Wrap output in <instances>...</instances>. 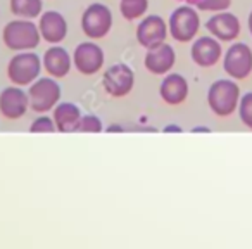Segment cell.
<instances>
[{"label": "cell", "mask_w": 252, "mask_h": 249, "mask_svg": "<svg viewBox=\"0 0 252 249\" xmlns=\"http://www.w3.org/2000/svg\"><path fill=\"white\" fill-rule=\"evenodd\" d=\"M2 42L12 52H26V50H35L43 40L40 35L38 23L33 19L14 18L12 21L5 23L2 28Z\"/></svg>", "instance_id": "6da1fadb"}, {"label": "cell", "mask_w": 252, "mask_h": 249, "mask_svg": "<svg viewBox=\"0 0 252 249\" xmlns=\"http://www.w3.org/2000/svg\"><path fill=\"white\" fill-rule=\"evenodd\" d=\"M7 78L12 85L28 88L35 80L42 76L43 64L42 57L35 50L26 52H14V56L7 63Z\"/></svg>", "instance_id": "7a4b0ae2"}, {"label": "cell", "mask_w": 252, "mask_h": 249, "mask_svg": "<svg viewBox=\"0 0 252 249\" xmlns=\"http://www.w3.org/2000/svg\"><path fill=\"white\" fill-rule=\"evenodd\" d=\"M240 87L233 80H216L207 90V106L220 118L231 116L238 109Z\"/></svg>", "instance_id": "3957f363"}, {"label": "cell", "mask_w": 252, "mask_h": 249, "mask_svg": "<svg viewBox=\"0 0 252 249\" xmlns=\"http://www.w3.org/2000/svg\"><path fill=\"white\" fill-rule=\"evenodd\" d=\"M169 36L178 43L193 42L200 30L199 9L193 5H180L169 14L168 19Z\"/></svg>", "instance_id": "277c9868"}, {"label": "cell", "mask_w": 252, "mask_h": 249, "mask_svg": "<svg viewBox=\"0 0 252 249\" xmlns=\"http://www.w3.org/2000/svg\"><path fill=\"white\" fill-rule=\"evenodd\" d=\"M26 90L30 95V111L36 112V114L52 112V109L59 104L61 97H63L61 85L57 83L56 78L49 76V74L40 76Z\"/></svg>", "instance_id": "5b68a950"}, {"label": "cell", "mask_w": 252, "mask_h": 249, "mask_svg": "<svg viewBox=\"0 0 252 249\" xmlns=\"http://www.w3.org/2000/svg\"><path fill=\"white\" fill-rule=\"evenodd\" d=\"M81 32L88 40H102L111 33L114 25L112 11L102 2H94L87 5V9L81 14Z\"/></svg>", "instance_id": "8992f818"}, {"label": "cell", "mask_w": 252, "mask_h": 249, "mask_svg": "<svg viewBox=\"0 0 252 249\" xmlns=\"http://www.w3.org/2000/svg\"><path fill=\"white\" fill-rule=\"evenodd\" d=\"M135 87V71L128 64L116 63L104 70L102 88L112 99H123L130 95Z\"/></svg>", "instance_id": "52a82bcc"}, {"label": "cell", "mask_w": 252, "mask_h": 249, "mask_svg": "<svg viewBox=\"0 0 252 249\" xmlns=\"http://www.w3.org/2000/svg\"><path fill=\"white\" fill-rule=\"evenodd\" d=\"M105 52L95 40L81 42L73 50V68L83 76H94L104 70Z\"/></svg>", "instance_id": "ba28073f"}, {"label": "cell", "mask_w": 252, "mask_h": 249, "mask_svg": "<svg viewBox=\"0 0 252 249\" xmlns=\"http://www.w3.org/2000/svg\"><path fill=\"white\" fill-rule=\"evenodd\" d=\"M168 21L159 14H147L137 25V42L145 50L156 49L168 40Z\"/></svg>", "instance_id": "9c48e42d"}, {"label": "cell", "mask_w": 252, "mask_h": 249, "mask_svg": "<svg viewBox=\"0 0 252 249\" xmlns=\"http://www.w3.org/2000/svg\"><path fill=\"white\" fill-rule=\"evenodd\" d=\"M223 70L233 80H245L252 73V50L247 43L235 42L223 54Z\"/></svg>", "instance_id": "30bf717a"}, {"label": "cell", "mask_w": 252, "mask_h": 249, "mask_svg": "<svg viewBox=\"0 0 252 249\" xmlns=\"http://www.w3.org/2000/svg\"><path fill=\"white\" fill-rule=\"evenodd\" d=\"M30 111V95L25 87L9 85L0 92V116L9 121H16Z\"/></svg>", "instance_id": "8fae6325"}, {"label": "cell", "mask_w": 252, "mask_h": 249, "mask_svg": "<svg viewBox=\"0 0 252 249\" xmlns=\"http://www.w3.org/2000/svg\"><path fill=\"white\" fill-rule=\"evenodd\" d=\"M38 30L42 40L49 45L63 43L69 33L67 19L59 11H43L38 18Z\"/></svg>", "instance_id": "7c38bea8"}, {"label": "cell", "mask_w": 252, "mask_h": 249, "mask_svg": "<svg viewBox=\"0 0 252 249\" xmlns=\"http://www.w3.org/2000/svg\"><path fill=\"white\" fill-rule=\"evenodd\" d=\"M190 57H192L193 64L207 70L220 63V59L223 57V47H221L220 40H216L213 35L199 36L192 42Z\"/></svg>", "instance_id": "4fadbf2b"}, {"label": "cell", "mask_w": 252, "mask_h": 249, "mask_svg": "<svg viewBox=\"0 0 252 249\" xmlns=\"http://www.w3.org/2000/svg\"><path fill=\"white\" fill-rule=\"evenodd\" d=\"M240 19L228 11L216 12L206 21V30L220 42H235L240 35Z\"/></svg>", "instance_id": "5bb4252c"}, {"label": "cell", "mask_w": 252, "mask_h": 249, "mask_svg": "<svg viewBox=\"0 0 252 249\" xmlns=\"http://www.w3.org/2000/svg\"><path fill=\"white\" fill-rule=\"evenodd\" d=\"M42 64L43 71L49 76L61 80V78H66L71 73V70H73V54L67 52V49H64L61 43L50 45L43 52Z\"/></svg>", "instance_id": "9a60e30c"}, {"label": "cell", "mask_w": 252, "mask_h": 249, "mask_svg": "<svg viewBox=\"0 0 252 249\" xmlns=\"http://www.w3.org/2000/svg\"><path fill=\"white\" fill-rule=\"evenodd\" d=\"M176 64V52L175 47L171 43L164 42L162 45L151 49L145 52L144 57V68L151 74L156 76H164V74L171 73V70Z\"/></svg>", "instance_id": "2e32d148"}, {"label": "cell", "mask_w": 252, "mask_h": 249, "mask_svg": "<svg viewBox=\"0 0 252 249\" xmlns=\"http://www.w3.org/2000/svg\"><path fill=\"white\" fill-rule=\"evenodd\" d=\"M189 81L180 73H168L159 83V97L168 106H180L189 97Z\"/></svg>", "instance_id": "e0dca14e"}, {"label": "cell", "mask_w": 252, "mask_h": 249, "mask_svg": "<svg viewBox=\"0 0 252 249\" xmlns=\"http://www.w3.org/2000/svg\"><path fill=\"white\" fill-rule=\"evenodd\" d=\"M81 116H83L81 107L78 104H74V102L61 101L52 109V118L56 121V127L59 134H76Z\"/></svg>", "instance_id": "ac0fdd59"}, {"label": "cell", "mask_w": 252, "mask_h": 249, "mask_svg": "<svg viewBox=\"0 0 252 249\" xmlns=\"http://www.w3.org/2000/svg\"><path fill=\"white\" fill-rule=\"evenodd\" d=\"M9 9L14 18L35 21L43 12V0H9Z\"/></svg>", "instance_id": "d6986e66"}, {"label": "cell", "mask_w": 252, "mask_h": 249, "mask_svg": "<svg viewBox=\"0 0 252 249\" xmlns=\"http://www.w3.org/2000/svg\"><path fill=\"white\" fill-rule=\"evenodd\" d=\"M149 5V0H119V12L126 21H140L147 16Z\"/></svg>", "instance_id": "ffe728a7"}, {"label": "cell", "mask_w": 252, "mask_h": 249, "mask_svg": "<svg viewBox=\"0 0 252 249\" xmlns=\"http://www.w3.org/2000/svg\"><path fill=\"white\" fill-rule=\"evenodd\" d=\"M57 127L52 116H49V112L38 114L30 125V134H56Z\"/></svg>", "instance_id": "44dd1931"}, {"label": "cell", "mask_w": 252, "mask_h": 249, "mask_svg": "<svg viewBox=\"0 0 252 249\" xmlns=\"http://www.w3.org/2000/svg\"><path fill=\"white\" fill-rule=\"evenodd\" d=\"M104 123L97 114H83L76 134H100V132H104Z\"/></svg>", "instance_id": "7402d4cb"}, {"label": "cell", "mask_w": 252, "mask_h": 249, "mask_svg": "<svg viewBox=\"0 0 252 249\" xmlns=\"http://www.w3.org/2000/svg\"><path fill=\"white\" fill-rule=\"evenodd\" d=\"M237 111L240 114L242 123L249 130H252V92H247L245 95H242Z\"/></svg>", "instance_id": "603a6c76"}, {"label": "cell", "mask_w": 252, "mask_h": 249, "mask_svg": "<svg viewBox=\"0 0 252 249\" xmlns=\"http://www.w3.org/2000/svg\"><path fill=\"white\" fill-rule=\"evenodd\" d=\"M231 5V0H199L195 7L204 12H223L228 11Z\"/></svg>", "instance_id": "cb8c5ba5"}, {"label": "cell", "mask_w": 252, "mask_h": 249, "mask_svg": "<svg viewBox=\"0 0 252 249\" xmlns=\"http://www.w3.org/2000/svg\"><path fill=\"white\" fill-rule=\"evenodd\" d=\"M162 132H164V134H182L183 128L178 127V125H175V123H171V125H168V127L162 128Z\"/></svg>", "instance_id": "d4e9b609"}, {"label": "cell", "mask_w": 252, "mask_h": 249, "mask_svg": "<svg viewBox=\"0 0 252 249\" xmlns=\"http://www.w3.org/2000/svg\"><path fill=\"white\" fill-rule=\"evenodd\" d=\"M104 132H107V134H123V127L118 123H112L107 128H104Z\"/></svg>", "instance_id": "484cf974"}, {"label": "cell", "mask_w": 252, "mask_h": 249, "mask_svg": "<svg viewBox=\"0 0 252 249\" xmlns=\"http://www.w3.org/2000/svg\"><path fill=\"white\" fill-rule=\"evenodd\" d=\"M192 134H211V128H207V127H193Z\"/></svg>", "instance_id": "4316f807"}, {"label": "cell", "mask_w": 252, "mask_h": 249, "mask_svg": "<svg viewBox=\"0 0 252 249\" xmlns=\"http://www.w3.org/2000/svg\"><path fill=\"white\" fill-rule=\"evenodd\" d=\"M249 32H251V35H252V12L249 14Z\"/></svg>", "instance_id": "83f0119b"}]
</instances>
